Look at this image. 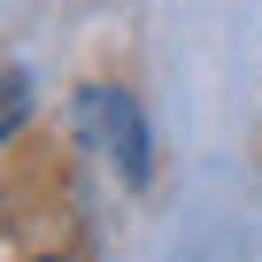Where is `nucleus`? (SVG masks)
Segmentation results:
<instances>
[{
  "mask_svg": "<svg viewBox=\"0 0 262 262\" xmlns=\"http://www.w3.org/2000/svg\"><path fill=\"white\" fill-rule=\"evenodd\" d=\"M77 123L85 131H100V147L116 155V170L131 178V185H147V123H139V108H131V93H116V85H93L85 100H77Z\"/></svg>",
  "mask_w": 262,
  "mask_h": 262,
  "instance_id": "f257e3e1",
  "label": "nucleus"
},
{
  "mask_svg": "<svg viewBox=\"0 0 262 262\" xmlns=\"http://www.w3.org/2000/svg\"><path fill=\"white\" fill-rule=\"evenodd\" d=\"M24 100H31V77H24V70H8V108H0V116H8V131L24 123Z\"/></svg>",
  "mask_w": 262,
  "mask_h": 262,
  "instance_id": "f03ea898",
  "label": "nucleus"
}]
</instances>
